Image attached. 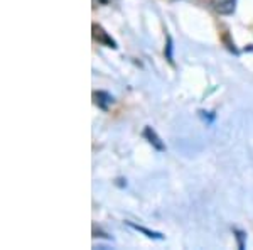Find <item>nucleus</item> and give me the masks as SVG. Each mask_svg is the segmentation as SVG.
I'll list each match as a JSON object with an SVG mask.
<instances>
[{
    "label": "nucleus",
    "instance_id": "obj_1",
    "mask_svg": "<svg viewBox=\"0 0 253 250\" xmlns=\"http://www.w3.org/2000/svg\"><path fill=\"white\" fill-rule=\"evenodd\" d=\"M210 3H211V7H213V10L219 15L235 14L236 0H210Z\"/></svg>",
    "mask_w": 253,
    "mask_h": 250
},
{
    "label": "nucleus",
    "instance_id": "obj_2",
    "mask_svg": "<svg viewBox=\"0 0 253 250\" xmlns=\"http://www.w3.org/2000/svg\"><path fill=\"white\" fill-rule=\"evenodd\" d=\"M144 135H145L147 139H149V142H150V144H152L154 147H156V149H159V150H164V149H166V146L162 144L161 139L157 137V134L154 132V130L150 129V127H147V129L144 130Z\"/></svg>",
    "mask_w": 253,
    "mask_h": 250
},
{
    "label": "nucleus",
    "instance_id": "obj_3",
    "mask_svg": "<svg viewBox=\"0 0 253 250\" xmlns=\"http://www.w3.org/2000/svg\"><path fill=\"white\" fill-rule=\"evenodd\" d=\"M130 227L135 228V230H138V232H142V233H145V235H147V237H150V239H162L161 233L150 232V230H147V228H144V227H138V225H133V223H130Z\"/></svg>",
    "mask_w": 253,
    "mask_h": 250
}]
</instances>
